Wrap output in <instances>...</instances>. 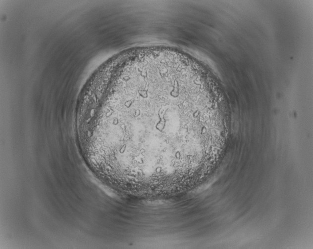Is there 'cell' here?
I'll return each mask as SVG.
<instances>
[{"label": "cell", "instance_id": "obj_1", "mask_svg": "<svg viewBox=\"0 0 313 249\" xmlns=\"http://www.w3.org/2000/svg\"><path fill=\"white\" fill-rule=\"evenodd\" d=\"M86 121L97 149L122 163L157 164L187 151L180 121L189 108L176 94L145 85L103 95Z\"/></svg>", "mask_w": 313, "mask_h": 249}]
</instances>
